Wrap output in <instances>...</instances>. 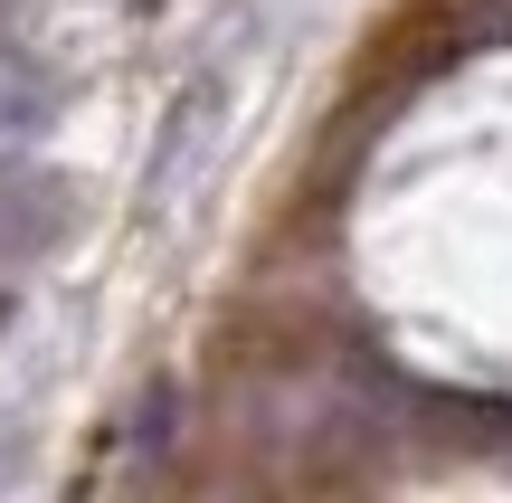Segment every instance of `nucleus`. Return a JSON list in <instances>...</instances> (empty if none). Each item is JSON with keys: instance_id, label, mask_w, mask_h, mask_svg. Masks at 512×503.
Returning a JSON list of instances; mask_svg holds the SVG:
<instances>
[{"instance_id": "nucleus-1", "label": "nucleus", "mask_w": 512, "mask_h": 503, "mask_svg": "<svg viewBox=\"0 0 512 503\" xmlns=\"http://www.w3.org/2000/svg\"><path fill=\"white\" fill-rule=\"evenodd\" d=\"M67 219H76V200H67L57 171H10V181H0V266L48 257V247L67 238Z\"/></svg>"}]
</instances>
